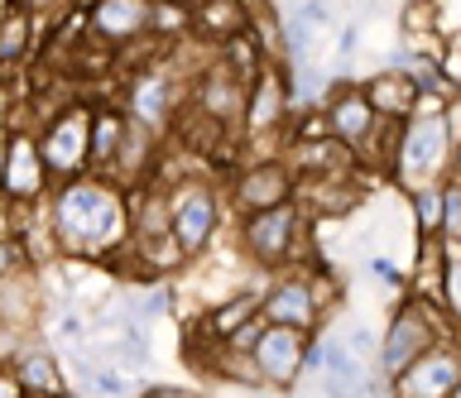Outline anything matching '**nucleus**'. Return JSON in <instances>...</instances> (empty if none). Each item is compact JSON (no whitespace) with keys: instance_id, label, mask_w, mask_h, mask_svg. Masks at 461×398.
<instances>
[{"instance_id":"nucleus-26","label":"nucleus","mask_w":461,"mask_h":398,"mask_svg":"<svg viewBox=\"0 0 461 398\" xmlns=\"http://www.w3.org/2000/svg\"><path fill=\"white\" fill-rule=\"evenodd\" d=\"M428 10H432V39L438 44L461 39V0H428Z\"/></svg>"},{"instance_id":"nucleus-35","label":"nucleus","mask_w":461,"mask_h":398,"mask_svg":"<svg viewBox=\"0 0 461 398\" xmlns=\"http://www.w3.org/2000/svg\"><path fill=\"white\" fill-rule=\"evenodd\" d=\"M0 398H29V394H24V384H20V375H14V365H10V360H0Z\"/></svg>"},{"instance_id":"nucleus-12","label":"nucleus","mask_w":461,"mask_h":398,"mask_svg":"<svg viewBox=\"0 0 461 398\" xmlns=\"http://www.w3.org/2000/svg\"><path fill=\"white\" fill-rule=\"evenodd\" d=\"M294 197H298V173L288 168L284 154H269V159H250L236 168L226 202L236 217H250V211H269L279 202H294Z\"/></svg>"},{"instance_id":"nucleus-18","label":"nucleus","mask_w":461,"mask_h":398,"mask_svg":"<svg viewBox=\"0 0 461 398\" xmlns=\"http://www.w3.org/2000/svg\"><path fill=\"white\" fill-rule=\"evenodd\" d=\"M43 288H39V269H20V274L0 279V326L5 332H29L39 322Z\"/></svg>"},{"instance_id":"nucleus-6","label":"nucleus","mask_w":461,"mask_h":398,"mask_svg":"<svg viewBox=\"0 0 461 398\" xmlns=\"http://www.w3.org/2000/svg\"><path fill=\"white\" fill-rule=\"evenodd\" d=\"M452 149L456 139L447 130V116L442 111H413L399 130V154H394V182L399 192H413L423 182H442L452 178Z\"/></svg>"},{"instance_id":"nucleus-15","label":"nucleus","mask_w":461,"mask_h":398,"mask_svg":"<svg viewBox=\"0 0 461 398\" xmlns=\"http://www.w3.org/2000/svg\"><path fill=\"white\" fill-rule=\"evenodd\" d=\"M322 125H327V135L337 139V145L360 154L370 145V135L380 130V111L370 106V96H366L360 82L337 77V82H331V92H327V102H322Z\"/></svg>"},{"instance_id":"nucleus-36","label":"nucleus","mask_w":461,"mask_h":398,"mask_svg":"<svg viewBox=\"0 0 461 398\" xmlns=\"http://www.w3.org/2000/svg\"><path fill=\"white\" fill-rule=\"evenodd\" d=\"M442 116H447V130H452V139H461V92L447 96V111H442Z\"/></svg>"},{"instance_id":"nucleus-25","label":"nucleus","mask_w":461,"mask_h":398,"mask_svg":"<svg viewBox=\"0 0 461 398\" xmlns=\"http://www.w3.org/2000/svg\"><path fill=\"white\" fill-rule=\"evenodd\" d=\"M337 336H341V346H346V350L360 355V360L375 369V355H380V332H375L370 322H346Z\"/></svg>"},{"instance_id":"nucleus-37","label":"nucleus","mask_w":461,"mask_h":398,"mask_svg":"<svg viewBox=\"0 0 461 398\" xmlns=\"http://www.w3.org/2000/svg\"><path fill=\"white\" fill-rule=\"evenodd\" d=\"M0 235H14V207L0 197Z\"/></svg>"},{"instance_id":"nucleus-31","label":"nucleus","mask_w":461,"mask_h":398,"mask_svg":"<svg viewBox=\"0 0 461 398\" xmlns=\"http://www.w3.org/2000/svg\"><path fill=\"white\" fill-rule=\"evenodd\" d=\"M20 269H34L29 254H24V245H20V235H0V279L20 274Z\"/></svg>"},{"instance_id":"nucleus-21","label":"nucleus","mask_w":461,"mask_h":398,"mask_svg":"<svg viewBox=\"0 0 461 398\" xmlns=\"http://www.w3.org/2000/svg\"><path fill=\"white\" fill-rule=\"evenodd\" d=\"M250 30V0H197L193 5V34L207 44H226Z\"/></svg>"},{"instance_id":"nucleus-20","label":"nucleus","mask_w":461,"mask_h":398,"mask_svg":"<svg viewBox=\"0 0 461 398\" xmlns=\"http://www.w3.org/2000/svg\"><path fill=\"white\" fill-rule=\"evenodd\" d=\"M39 49V20L24 0H5L0 5V67L29 63V53Z\"/></svg>"},{"instance_id":"nucleus-24","label":"nucleus","mask_w":461,"mask_h":398,"mask_svg":"<svg viewBox=\"0 0 461 398\" xmlns=\"http://www.w3.org/2000/svg\"><path fill=\"white\" fill-rule=\"evenodd\" d=\"M409 217L418 235H438L442 231V182H423L409 192Z\"/></svg>"},{"instance_id":"nucleus-34","label":"nucleus","mask_w":461,"mask_h":398,"mask_svg":"<svg viewBox=\"0 0 461 398\" xmlns=\"http://www.w3.org/2000/svg\"><path fill=\"white\" fill-rule=\"evenodd\" d=\"M14 111H20V92H14L10 77H0V130L14 125Z\"/></svg>"},{"instance_id":"nucleus-39","label":"nucleus","mask_w":461,"mask_h":398,"mask_svg":"<svg viewBox=\"0 0 461 398\" xmlns=\"http://www.w3.org/2000/svg\"><path fill=\"white\" fill-rule=\"evenodd\" d=\"M452 178H461V139H456V149H452Z\"/></svg>"},{"instance_id":"nucleus-19","label":"nucleus","mask_w":461,"mask_h":398,"mask_svg":"<svg viewBox=\"0 0 461 398\" xmlns=\"http://www.w3.org/2000/svg\"><path fill=\"white\" fill-rule=\"evenodd\" d=\"M125 135H130V116L125 106H92V173L111 178L115 164H121V149H125Z\"/></svg>"},{"instance_id":"nucleus-29","label":"nucleus","mask_w":461,"mask_h":398,"mask_svg":"<svg viewBox=\"0 0 461 398\" xmlns=\"http://www.w3.org/2000/svg\"><path fill=\"white\" fill-rule=\"evenodd\" d=\"M366 279L380 283V288H389V293H409V274H403L389 254H370V260H366Z\"/></svg>"},{"instance_id":"nucleus-9","label":"nucleus","mask_w":461,"mask_h":398,"mask_svg":"<svg viewBox=\"0 0 461 398\" xmlns=\"http://www.w3.org/2000/svg\"><path fill=\"white\" fill-rule=\"evenodd\" d=\"M294 125V96H288V63L269 58L259 73L250 77L245 92V111H240V145H279L284 130Z\"/></svg>"},{"instance_id":"nucleus-10","label":"nucleus","mask_w":461,"mask_h":398,"mask_svg":"<svg viewBox=\"0 0 461 398\" xmlns=\"http://www.w3.org/2000/svg\"><path fill=\"white\" fill-rule=\"evenodd\" d=\"M53 192V178H49V164L39 154V135H34V120H29V106L14 111V125L5 130V182H0V197L10 207H39L49 202Z\"/></svg>"},{"instance_id":"nucleus-11","label":"nucleus","mask_w":461,"mask_h":398,"mask_svg":"<svg viewBox=\"0 0 461 398\" xmlns=\"http://www.w3.org/2000/svg\"><path fill=\"white\" fill-rule=\"evenodd\" d=\"M245 92H250V77H240L236 67H226L221 58H212L207 67H197L193 92H187V111H197L212 130H236L240 135Z\"/></svg>"},{"instance_id":"nucleus-5","label":"nucleus","mask_w":461,"mask_h":398,"mask_svg":"<svg viewBox=\"0 0 461 398\" xmlns=\"http://www.w3.org/2000/svg\"><path fill=\"white\" fill-rule=\"evenodd\" d=\"M168 188V231L173 245L183 250L187 264H197L207 250L221 245V226H226V192L207 178H178L164 182Z\"/></svg>"},{"instance_id":"nucleus-22","label":"nucleus","mask_w":461,"mask_h":398,"mask_svg":"<svg viewBox=\"0 0 461 398\" xmlns=\"http://www.w3.org/2000/svg\"><path fill=\"white\" fill-rule=\"evenodd\" d=\"M360 87H366L370 106L380 111L384 120H409L413 106H418V87H413L409 73H389V67H380V73H370Z\"/></svg>"},{"instance_id":"nucleus-38","label":"nucleus","mask_w":461,"mask_h":398,"mask_svg":"<svg viewBox=\"0 0 461 398\" xmlns=\"http://www.w3.org/2000/svg\"><path fill=\"white\" fill-rule=\"evenodd\" d=\"M63 398H96V394H92V389H82V384H72V389H68Z\"/></svg>"},{"instance_id":"nucleus-16","label":"nucleus","mask_w":461,"mask_h":398,"mask_svg":"<svg viewBox=\"0 0 461 398\" xmlns=\"http://www.w3.org/2000/svg\"><path fill=\"white\" fill-rule=\"evenodd\" d=\"M154 30V0H86V34L106 49H135Z\"/></svg>"},{"instance_id":"nucleus-23","label":"nucleus","mask_w":461,"mask_h":398,"mask_svg":"<svg viewBox=\"0 0 461 398\" xmlns=\"http://www.w3.org/2000/svg\"><path fill=\"white\" fill-rule=\"evenodd\" d=\"M438 307L452 322V332L461 336V245L442 240V279H438Z\"/></svg>"},{"instance_id":"nucleus-14","label":"nucleus","mask_w":461,"mask_h":398,"mask_svg":"<svg viewBox=\"0 0 461 398\" xmlns=\"http://www.w3.org/2000/svg\"><path fill=\"white\" fill-rule=\"evenodd\" d=\"M308 332H294V326H274L265 322V332H259L250 360L259 369V384L274 394H294L303 384V355H308Z\"/></svg>"},{"instance_id":"nucleus-13","label":"nucleus","mask_w":461,"mask_h":398,"mask_svg":"<svg viewBox=\"0 0 461 398\" xmlns=\"http://www.w3.org/2000/svg\"><path fill=\"white\" fill-rule=\"evenodd\" d=\"M389 398H461V336H442L399 379H389Z\"/></svg>"},{"instance_id":"nucleus-32","label":"nucleus","mask_w":461,"mask_h":398,"mask_svg":"<svg viewBox=\"0 0 461 398\" xmlns=\"http://www.w3.org/2000/svg\"><path fill=\"white\" fill-rule=\"evenodd\" d=\"M294 15L308 20L312 30H331V24H337V10H331V0H298Z\"/></svg>"},{"instance_id":"nucleus-30","label":"nucleus","mask_w":461,"mask_h":398,"mask_svg":"<svg viewBox=\"0 0 461 398\" xmlns=\"http://www.w3.org/2000/svg\"><path fill=\"white\" fill-rule=\"evenodd\" d=\"M360 30H366L360 20H346V24H337V49H331V77H337L341 67H346V63H351L356 53H360Z\"/></svg>"},{"instance_id":"nucleus-8","label":"nucleus","mask_w":461,"mask_h":398,"mask_svg":"<svg viewBox=\"0 0 461 398\" xmlns=\"http://www.w3.org/2000/svg\"><path fill=\"white\" fill-rule=\"evenodd\" d=\"M34 135H39V154H43V164H49L53 182L92 173V106L86 102L53 106L49 116L34 125Z\"/></svg>"},{"instance_id":"nucleus-27","label":"nucleus","mask_w":461,"mask_h":398,"mask_svg":"<svg viewBox=\"0 0 461 398\" xmlns=\"http://www.w3.org/2000/svg\"><path fill=\"white\" fill-rule=\"evenodd\" d=\"M399 39H432L428 0H403V5H399Z\"/></svg>"},{"instance_id":"nucleus-7","label":"nucleus","mask_w":461,"mask_h":398,"mask_svg":"<svg viewBox=\"0 0 461 398\" xmlns=\"http://www.w3.org/2000/svg\"><path fill=\"white\" fill-rule=\"evenodd\" d=\"M183 77H193V73H183V67H173V53H154V63L149 67H140L135 77H130V87H125V116L144 125L149 135L164 139L173 125L183 120V111H187V92H193V82H183Z\"/></svg>"},{"instance_id":"nucleus-17","label":"nucleus","mask_w":461,"mask_h":398,"mask_svg":"<svg viewBox=\"0 0 461 398\" xmlns=\"http://www.w3.org/2000/svg\"><path fill=\"white\" fill-rule=\"evenodd\" d=\"M10 365H14V375H20V384H24L29 398H63V394L72 389L63 360H58V350H49V346H24V350H14Z\"/></svg>"},{"instance_id":"nucleus-4","label":"nucleus","mask_w":461,"mask_h":398,"mask_svg":"<svg viewBox=\"0 0 461 398\" xmlns=\"http://www.w3.org/2000/svg\"><path fill=\"white\" fill-rule=\"evenodd\" d=\"M312 221V211L298 202H279L269 211H250V217H236V254L259 274H279V269L298 264L303 240L308 231L303 226Z\"/></svg>"},{"instance_id":"nucleus-3","label":"nucleus","mask_w":461,"mask_h":398,"mask_svg":"<svg viewBox=\"0 0 461 398\" xmlns=\"http://www.w3.org/2000/svg\"><path fill=\"white\" fill-rule=\"evenodd\" d=\"M442 336H452V322L442 317V307L423 293H399L394 307L384 317L380 332V355H375V375L399 379L423 350H432Z\"/></svg>"},{"instance_id":"nucleus-40","label":"nucleus","mask_w":461,"mask_h":398,"mask_svg":"<svg viewBox=\"0 0 461 398\" xmlns=\"http://www.w3.org/2000/svg\"><path fill=\"white\" fill-rule=\"evenodd\" d=\"M0 182H5V130H0Z\"/></svg>"},{"instance_id":"nucleus-33","label":"nucleus","mask_w":461,"mask_h":398,"mask_svg":"<svg viewBox=\"0 0 461 398\" xmlns=\"http://www.w3.org/2000/svg\"><path fill=\"white\" fill-rule=\"evenodd\" d=\"M438 63H442V77L452 82V92H461V39H452V44H442Z\"/></svg>"},{"instance_id":"nucleus-2","label":"nucleus","mask_w":461,"mask_h":398,"mask_svg":"<svg viewBox=\"0 0 461 398\" xmlns=\"http://www.w3.org/2000/svg\"><path fill=\"white\" fill-rule=\"evenodd\" d=\"M337 297H341V279L327 274L322 264L317 269H298L288 264L279 269L265 293H259V317L274 322V326H294V332H322L327 317L337 312Z\"/></svg>"},{"instance_id":"nucleus-1","label":"nucleus","mask_w":461,"mask_h":398,"mask_svg":"<svg viewBox=\"0 0 461 398\" xmlns=\"http://www.w3.org/2000/svg\"><path fill=\"white\" fill-rule=\"evenodd\" d=\"M43 207H49V226L63 260L115 264L130 250V188H121L115 178L82 173L53 182Z\"/></svg>"},{"instance_id":"nucleus-28","label":"nucleus","mask_w":461,"mask_h":398,"mask_svg":"<svg viewBox=\"0 0 461 398\" xmlns=\"http://www.w3.org/2000/svg\"><path fill=\"white\" fill-rule=\"evenodd\" d=\"M442 240L461 245V178H442Z\"/></svg>"}]
</instances>
